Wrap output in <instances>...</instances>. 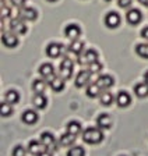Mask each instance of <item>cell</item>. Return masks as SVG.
<instances>
[{
    "label": "cell",
    "mask_w": 148,
    "mask_h": 156,
    "mask_svg": "<svg viewBox=\"0 0 148 156\" xmlns=\"http://www.w3.org/2000/svg\"><path fill=\"white\" fill-rule=\"evenodd\" d=\"M32 103L36 109H45L46 105H48V101H46V98L42 94H36L32 99Z\"/></svg>",
    "instance_id": "cb8c5ba5"
},
{
    "label": "cell",
    "mask_w": 148,
    "mask_h": 156,
    "mask_svg": "<svg viewBox=\"0 0 148 156\" xmlns=\"http://www.w3.org/2000/svg\"><path fill=\"white\" fill-rule=\"evenodd\" d=\"M105 24L108 28H117V27L120 25V16H119L117 13L110 11V13H108L105 17Z\"/></svg>",
    "instance_id": "7c38bea8"
},
{
    "label": "cell",
    "mask_w": 148,
    "mask_h": 156,
    "mask_svg": "<svg viewBox=\"0 0 148 156\" xmlns=\"http://www.w3.org/2000/svg\"><path fill=\"white\" fill-rule=\"evenodd\" d=\"M39 74L42 75L43 78L52 80V78L55 77V68H53V66L50 64V63H43L39 67Z\"/></svg>",
    "instance_id": "2e32d148"
},
{
    "label": "cell",
    "mask_w": 148,
    "mask_h": 156,
    "mask_svg": "<svg viewBox=\"0 0 148 156\" xmlns=\"http://www.w3.org/2000/svg\"><path fill=\"white\" fill-rule=\"evenodd\" d=\"M64 81L62 77H53L52 80H49V85L55 92H60L64 89Z\"/></svg>",
    "instance_id": "ac0fdd59"
},
{
    "label": "cell",
    "mask_w": 148,
    "mask_h": 156,
    "mask_svg": "<svg viewBox=\"0 0 148 156\" xmlns=\"http://www.w3.org/2000/svg\"><path fill=\"white\" fill-rule=\"evenodd\" d=\"M69 50L71 53H74V55L80 56L82 53V50H84V42H81L78 39H74V41H71V43L69 45Z\"/></svg>",
    "instance_id": "d6986e66"
},
{
    "label": "cell",
    "mask_w": 148,
    "mask_h": 156,
    "mask_svg": "<svg viewBox=\"0 0 148 156\" xmlns=\"http://www.w3.org/2000/svg\"><path fill=\"white\" fill-rule=\"evenodd\" d=\"M80 131H81V124L78 121H70L67 124V133L77 135V134H80Z\"/></svg>",
    "instance_id": "f1b7e54d"
},
{
    "label": "cell",
    "mask_w": 148,
    "mask_h": 156,
    "mask_svg": "<svg viewBox=\"0 0 148 156\" xmlns=\"http://www.w3.org/2000/svg\"><path fill=\"white\" fill-rule=\"evenodd\" d=\"M135 53L143 58H148V43H140L135 46Z\"/></svg>",
    "instance_id": "4316f807"
},
{
    "label": "cell",
    "mask_w": 148,
    "mask_h": 156,
    "mask_svg": "<svg viewBox=\"0 0 148 156\" xmlns=\"http://www.w3.org/2000/svg\"><path fill=\"white\" fill-rule=\"evenodd\" d=\"M10 16V9L9 7H4V4H2V18L4 20V17Z\"/></svg>",
    "instance_id": "d590c367"
},
{
    "label": "cell",
    "mask_w": 148,
    "mask_h": 156,
    "mask_svg": "<svg viewBox=\"0 0 148 156\" xmlns=\"http://www.w3.org/2000/svg\"><path fill=\"white\" fill-rule=\"evenodd\" d=\"M99 102L103 106H109V105L113 102V96L109 91H102V94L99 95Z\"/></svg>",
    "instance_id": "d4e9b609"
},
{
    "label": "cell",
    "mask_w": 148,
    "mask_h": 156,
    "mask_svg": "<svg viewBox=\"0 0 148 156\" xmlns=\"http://www.w3.org/2000/svg\"><path fill=\"white\" fill-rule=\"evenodd\" d=\"M45 88H46V84L43 80H35L32 82V89L35 91V94H43Z\"/></svg>",
    "instance_id": "f546056e"
},
{
    "label": "cell",
    "mask_w": 148,
    "mask_h": 156,
    "mask_svg": "<svg viewBox=\"0 0 148 156\" xmlns=\"http://www.w3.org/2000/svg\"><path fill=\"white\" fill-rule=\"evenodd\" d=\"M39 156H52V153H50V152H48V151H45V152H42Z\"/></svg>",
    "instance_id": "f35d334b"
},
{
    "label": "cell",
    "mask_w": 148,
    "mask_h": 156,
    "mask_svg": "<svg viewBox=\"0 0 148 156\" xmlns=\"http://www.w3.org/2000/svg\"><path fill=\"white\" fill-rule=\"evenodd\" d=\"M20 101V95L17 91H9L6 94V102H9L10 105H16Z\"/></svg>",
    "instance_id": "83f0119b"
},
{
    "label": "cell",
    "mask_w": 148,
    "mask_h": 156,
    "mask_svg": "<svg viewBox=\"0 0 148 156\" xmlns=\"http://www.w3.org/2000/svg\"><path fill=\"white\" fill-rule=\"evenodd\" d=\"M25 148L21 145H17L16 148L13 149V156H25Z\"/></svg>",
    "instance_id": "d6a6232c"
},
{
    "label": "cell",
    "mask_w": 148,
    "mask_h": 156,
    "mask_svg": "<svg viewBox=\"0 0 148 156\" xmlns=\"http://www.w3.org/2000/svg\"><path fill=\"white\" fill-rule=\"evenodd\" d=\"M21 120H23L25 124H34V123H36V120H38V113L34 110H27L23 113Z\"/></svg>",
    "instance_id": "ffe728a7"
},
{
    "label": "cell",
    "mask_w": 148,
    "mask_h": 156,
    "mask_svg": "<svg viewBox=\"0 0 148 156\" xmlns=\"http://www.w3.org/2000/svg\"><path fill=\"white\" fill-rule=\"evenodd\" d=\"M141 18H143V14H141V11L137 10V9L128 10L127 14H126V20H127V23L132 24V25H137V24L141 21Z\"/></svg>",
    "instance_id": "9c48e42d"
},
{
    "label": "cell",
    "mask_w": 148,
    "mask_h": 156,
    "mask_svg": "<svg viewBox=\"0 0 148 156\" xmlns=\"http://www.w3.org/2000/svg\"><path fill=\"white\" fill-rule=\"evenodd\" d=\"M98 62V53L94 49H88L84 53L78 56V64L80 66H89L92 63Z\"/></svg>",
    "instance_id": "3957f363"
},
{
    "label": "cell",
    "mask_w": 148,
    "mask_h": 156,
    "mask_svg": "<svg viewBox=\"0 0 148 156\" xmlns=\"http://www.w3.org/2000/svg\"><path fill=\"white\" fill-rule=\"evenodd\" d=\"M95 82L98 84V87L101 88L102 91H106V89H109V88H110L113 84H115V81H113V78L110 77V75H106V74L101 75V77H99Z\"/></svg>",
    "instance_id": "5bb4252c"
},
{
    "label": "cell",
    "mask_w": 148,
    "mask_h": 156,
    "mask_svg": "<svg viewBox=\"0 0 148 156\" xmlns=\"http://www.w3.org/2000/svg\"><path fill=\"white\" fill-rule=\"evenodd\" d=\"M36 17H38V13L32 7H23L20 10V14H18V18L24 20V21H34V20H36Z\"/></svg>",
    "instance_id": "52a82bcc"
},
{
    "label": "cell",
    "mask_w": 148,
    "mask_h": 156,
    "mask_svg": "<svg viewBox=\"0 0 148 156\" xmlns=\"http://www.w3.org/2000/svg\"><path fill=\"white\" fill-rule=\"evenodd\" d=\"M2 42L6 48H16L18 45V38L14 32H3L2 34Z\"/></svg>",
    "instance_id": "8992f818"
},
{
    "label": "cell",
    "mask_w": 148,
    "mask_h": 156,
    "mask_svg": "<svg viewBox=\"0 0 148 156\" xmlns=\"http://www.w3.org/2000/svg\"><path fill=\"white\" fill-rule=\"evenodd\" d=\"M96 124H98L99 128L108 130V128H110V126H112V119H110V116L106 113L99 114L98 119H96Z\"/></svg>",
    "instance_id": "9a60e30c"
},
{
    "label": "cell",
    "mask_w": 148,
    "mask_h": 156,
    "mask_svg": "<svg viewBox=\"0 0 148 156\" xmlns=\"http://www.w3.org/2000/svg\"><path fill=\"white\" fill-rule=\"evenodd\" d=\"M73 60L70 57H64L60 63V68H59V73H60V77L63 80H70L73 75Z\"/></svg>",
    "instance_id": "7a4b0ae2"
},
{
    "label": "cell",
    "mask_w": 148,
    "mask_h": 156,
    "mask_svg": "<svg viewBox=\"0 0 148 156\" xmlns=\"http://www.w3.org/2000/svg\"><path fill=\"white\" fill-rule=\"evenodd\" d=\"M117 4L122 7V9H126V7H128L132 4V0H117Z\"/></svg>",
    "instance_id": "e575fe53"
},
{
    "label": "cell",
    "mask_w": 148,
    "mask_h": 156,
    "mask_svg": "<svg viewBox=\"0 0 148 156\" xmlns=\"http://www.w3.org/2000/svg\"><path fill=\"white\" fill-rule=\"evenodd\" d=\"M106 2H110V0H106Z\"/></svg>",
    "instance_id": "b9f144b4"
},
{
    "label": "cell",
    "mask_w": 148,
    "mask_h": 156,
    "mask_svg": "<svg viewBox=\"0 0 148 156\" xmlns=\"http://www.w3.org/2000/svg\"><path fill=\"white\" fill-rule=\"evenodd\" d=\"M144 81H145V82H148V71L144 74Z\"/></svg>",
    "instance_id": "ab89813d"
},
{
    "label": "cell",
    "mask_w": 148,
    "mask_h": 156,
    "mask_svg": "<svg viewBox=\"0 0 148 156\" xmlns=\"http://www.w3.org/2000/svg\"><path fill=\"white\" fill-rule=\"evenodd\" d=\"M87 95H88L89 98H96L99 96V95L102 94V89L98 87V84L96 82H92V84H89L88 87H87Z\"/></svg>",
    "instance_id": "603a6c76"
},
{
    "label": "cell",
    "mask_w": 148,
    "mask_h": 156,
    "mask_svg": "<svg viewBox=\"0 0 148 156\" xmlns=\"http://www.w3.org/2000/svg\"><path fill=\"white\" fill-rule=\"evenodd\" d=\"M11 113H13L11 105L9 102H2L0 103V114H2V117H9Z\"/></svg>",
    "instance_id": "484cf974"
},
{
    "label": "cell",
    "mask_w": 148,
    "mask_h": 156,
    "mask_svg": "<svg viewBox=\"0 0 148 156\" xmlns=\"http://www.w3.org/2000/svg\"><path fill=\"white\" fill-rule=\"evenodd\" d=\"M41 141H42V144L46 146V148H48V149H52V151H56L57 149L55 136H53L50 133H43L42 135H41Z\"/></svg>",
    "instance_id": "4fadbf2b"
},
{
    "label": "cell",
    "mask_w": 148,
    "mask_h": 156,
    "mask_svg": "<svg viewBox=\"0 0 148 156\" xmlns=\"http://www.w3.org/2000/svg\"><path fill=\"white\" fill-rule=\"evenodd\" d=\"M63 52V45L60 43H49L46 46V55L50 58H57Z\"/></svg>",
    "instance_id": "ba28073f"
},
{
    "label": "cell",
    "mask_w": 148,
    "mask_h": 156,
    "mask_svg": "<svg viewBox=\"0 0 148 156\" xmlns=\"http://www.w3.org/2000/svg\"><path fill=\"white\" fill-rule=\"evenodd\" d=\"M45 151H48V148H46L45 145L42 144V141H31L30 144H28V152L32 153V155H36L39 156L42 152H45Z\"/></svg>",
    "instance_id": "8fae6325"
},
{
    "label": "cell",
    "mask_w": 148,
    "mask_h": 156,
    "mask_svg": "<svg viewBox=\"0 0 148 156\" xmlns=\"http://www.w3.org/2000/svg\"><path fill=\"white\" fill-rule=\"evenodd\" d=\"M10 29L11 32H14L16 35H23V34L27 32V25L24 24V20L13 18L10 21Z\"/></svg>",
    "instance_id": "5b68a950"
},
{
    "label": "cell",
    "mask_w": 148,
    "mask_h": 156,
    "mask_svg": "<svg viewBox=\"0 0 148 156\" xmlns=\"http://www.w3.org/2000/svg\"><path fill=\"white\" fill-rule=\"evenodd\" d=\"M116 103H117L120 107H126L132 103V98H130V95H128L127 92L120 91L117 94V96H116Z\"/></svg>",
    "instance_id": "e0dca14e"
},
{
    "label": "cell",
    "mask_w": 148,
    "mask_h": 156,
    "mask_svg": "<svg viewBox=\"0 0 148 156\" xmlns=\"http://www.w3.org/2000/svg\"><path fill=\"white\" fill-rule=\"evenodd\" d=\"M48 2H56V0H48Z\"/></svg>",
    "instance_id": "60d3db41"
},
{
    "label": "cell",
    "mask_w": 148,
    "mask_h": 156,
    "mask_svg": "<svg viewBox=\"0 0 148 156\" xmlns=\"http://www.w3.org/2000/svg\"><path fill=\"white\" fill-rule=\"evenodd\" d=\"M67 156H85V152H84L82 146H73V148L69 149Z\"/></svg>",
    "instance_id": "4dcf8cb0"
},
{
    "label": "cell",
    "mask_w": 148,
    "mask_h": 156,
    "mask_svg": "<svg viewBox=\"0 0 148 156\" xmlns=\"http://www.w3.org/2000/svg\"><path fill=\"white\" fill-rule=\"evenodd\" d=\"M140 3L143 4V6H145V7H148V0H138Z\"/></svg>",
    "instance_id": "74e56055"
},
{
    "label": "cell",
    "mask_w": 148,
    "mask_h": 156,
    "mask_svg": "<svg viewBox=\"0 0 148 156\" xmlns=\"http://www.w3.org/2000/svg\"><path fill=\"white\" fill-rule=\"evenodd\" d=\"M64 35L69 39L74 41V39H78V36L81 35V29L77 24H69V25L64 28Z\"/></svg>",
    "instance_id": "30bf717a"
},
{
    "label": "cell",
    "mask_w": 148,
    "mask_h": 156,
    "mask_svg": "<svg viewBox=\"0 0 148 156\" xmlns=\"http://www.w3.org/2000/svg\"><path fill=\"white\" fill-rule=\"evenodd\" d=\"M10 2L17 7V9H23V7H25L27 0H10Z\"/></svg>",
    "instance_id": "836d02e7"
},
{
    "label": "cell",
    "mask_w": 148,
    "mask_h": 156,
    "mask_svg": "<svg viewBox=\"0 0 148 156\" xmlns=\"http://www.w3.org/2000/svg\"><path fill=\"white\" fill-rule=\"evenodd\" d=\"M82 140L87 144H99L103 140V134L99 128L95 127H89L82 133Z\"/></svg>",
    "instance_id": "6da1fadb"
},
{
    "label": "cell",
    "mask_w": 148,
    "mask_h": 156,
    "mask_svg": "<svg viewBox=\"0 0 148 156\" xmlns=\"http://www.w3.org/2000/svg\"><path fill=\"white\" fill-rule=\"evenodd\" d=\"M76 138L77 136L74 135V134H70V133L63 134V135L60 136V140H59L60 146H71L73 144L76 142Z\"/></svg>",
    "instance_id": "7402d4cb"
},
{
    "label": "cell",
    "mask_w": 148,
    "mask_h": 156,
    "mask_svg": "<svg viewBox=\"0 0 148 156\" xmlns=\"http://www.w3.org/2000/svg\"><path fill=\"white\" fill-rule=\"evenodd\" d=\"M134 94L138 98H145L148 96V82H140L134 87Z\"/></svg>",
    "instance_id": "44dd1931"
},
{
    "label": "cell",
    "mask_w": 148,
    "mask_h": 156,
    "mask_svg": "<svg viewBox=\"0 0 148 156\" xmlns=\"http://www.w3.org/2000/svg\"><path fill=\"white\" fill-rule=\"evenodd\" d=\"M141 36H143L144 39H147V41H148V27L143 28V31H141Z\"/></svg>",
    "instance_id": "8d00e7d4"
},
{
    "label": "cell",
    "mask_w": 148,
    "mask_h": 156,
    "mask_svg": "<svg viewBox=\"0 0 148 156\" xmlns=\"http://www.w3.org/2000/svg\"><path fill=\"white\" fill-rule=\"evenodd\" d=\"M91 75H92V73L89 71L88 68H84V70H81V71L77 74L76 81H74L76 87L77 88H82L84 85H87L89 82V80H91Z\"/></svg>",
    "instance_id": "277c9868"
},
{
    "label": "cell",
    "mask_w": 148,
    "mask_h": 156,
    "mask_svg": "<svg viewBox=\"0 0 148 156\" xmlns=\"http://www.w3.org/2000/svg\"><path fill=\"white\" fill-rule=\"evenodd\" d=\"M88 70L92 73V74H98V73L102 70V64L99 62H95V63H92V64L88 66Z\"/></svg>",
    "instance_id": "1f68e13d"
}]
</instances>
